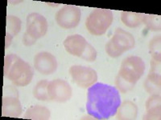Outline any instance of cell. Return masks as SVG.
<instances>
[{
	"label": "cell",
	"instance_id": "cell-1",
	"mask_svg": "<svg viewBox=\"0 0 161 120\" xmlns=\"http://www.w3.org/2000/svg\"><path fill=\"white\" fill-rule=\"evenodd\" d=\"M121 105L119 92L116 88L97 82L88 89L86 111L97 119H107L117 113Z\"/></svg>",
	"mask_w": 161,
	"mask_h": 120
},
{
	"label": "cell",
	"instance_id": "cell-2",
	"mask_svg": "<svg viewBox=\"0 0 161 120\" xmlns=\"http://www.w3.org/2000/svg\"><path fill=\"white\" fill-rule=\"evenodd\" d=\"M145 68V62L139 57L130 56L125 58L121 64L115 80L119 91L123 93L130 91L143 75Z\"/></svg>",
	"mask_w": 161,
	"mask_h": 120
},
{
	"label": "cell",
	"instance_id": "cell-3",
	"mask_svg": "<svg viewBox=\"0 0 161 120\" xmlns=\"http://www.w3.org/2000/svg\"><path fill=\"white\" fill-rule=\"evenodd\" d=\"M4 75L13 84L25 87L31 82L33 70L31 66L14 54L6 55L4 60Z\"/></svg>",
	"mask_w": 161,
	"mask_h": 120
},
{
	"label": "cell",
	"instance_id": "cell-4",
	"mask_svg": "<svg viewBox=\"0 0 161 120\" xmlns=\"http://www.w3.org/2000/svg\"><path fill=\"white\" fill-rule=\"evenodd\" d=\"M113 13L109 9H96L86 18V26L93 35H103L113 22Z\"/></svg>",
	"mask_w": 161,
	"mask_h": 120
},
{
	"label": "cell",
	"instance_id": "cell-5",
	"mask_svg": "<svg viewBox=\"0 0 161 120\" xmlns=\"http://www.w3.org/2000/svg\"><path fill=\"white\" fill-rule=\"evenodd\" d=\"M136 41L130 33L118 28L111 39L106 45V51L109 56L116 58L135 47Z\"/></svg>",
	"mask_w": 161,
	"mask_h": 120
},
{
	"label": "cell",
	"instance_id": "cell-6",
	"mask_svg": "<svg viewBox=\"0 0 161 120\" xmlns=\"http://www.w3.org/2000/svg\"><path fill=\"white\" fill-rule=\"evenodd\" d=\"M81 16L80 9L73 5H65L56 14V21L60 28L72 29L79 24Z\"/></svg>",
	"mask_w": 161,
	"mask_h": 120
},
{
	"label": "cell",
	"instance_id": "cell-7",
	"mask_svg": "<svg viewBox=\"0 0 161 120\" xmlns=\"http://www.w3.org/2000/svg\"><path fill=\"white\" fill-rule=\"evenodd\" d=\"M73 82L80 88H87L97 82V72L92 68L84 66H73L69 69Z\"/></svg>",
	"mask_w": 161,
	"mask_h": 120
},
{
	"label": "cell",
	"instance_id": "cell-8",
	"mask_svg": "<svg viewBox=\"0 0 161 120\" xmlns=\"http://www.w3.org/2000/svg\"><path fill=\"white\" fill-rule=\"evenodd\" d=\"M160 57H152L151 70L144 82V88L150 95L160 93Z\"/></svg>",
	"mask_w": 161,
	"mask_h": 120
},
{
	"label": "cell",
	"instance_id": "cell-9",
	"mask_svg": "<svg viewBox=\"0 0 161 120\" xmlns=\"http://www.w3.org/2000/svg\"><path fill=\"white\" fill-rule=\"evenodd\" d=\"M48 30V22L43 15L38 13H31L27 17L26 34L34 39L44 36Z\"/></svg>",
	"mask_w": 161,
	"mask_h": 120
},
{
	"label": "cell",
	"instance_id": "cell-10",
	"mask_svg": "<svg viewBox=\"0 0 161 120\" xmlns=\"http://www.w3.org/2000/svg\"><path fill=\"white\" fill-rule=\"evenodd\" d=\"M48 93L50 100L64 102L71 98L72 88L66 81L58 78L48 82Z\"/></svg>",
	"mask_w": 161,
	"mask_h": 120
},
{
	"label": "cell",
	"instance_id": "cell-11",
	"mask_svg": "<svg viewBox=\"0 0 161 120\" xmlns=\"http://www.w3.org/2000/svg\"><path fill=\"white\" fill-rule=\"evenodd\" d=\"M34 67L43 75H51L57 68V58L48 52L38 53L34 58Z\"/></svg>",
	"mask_w": 161,
	"mask_h": 120
},
{
	"label": "cell",
	"instance_id": "cell-12",
	"mask_svg": "<svg viewBox=\"0 0 161 120\" xmlns=\"http://www.w3.org/2000/svg\"><path fill=\"white\" fill-rule=\"evenodd\" d=\"M64 46L66 51L70 55L82 58L83 55L88 49L90 43L81 35H73L65 38Z\"/></svg>",
	"mask_w": 161,
	"mask_h": 120
},
{
	"label": "cell",
	"instance_id": "cell-13",
	"mask_svg": "<svg viewBox=\"0 0 161 120\" xmlns=\"http://www.w3.org/2000/svg\"><path fill=\"white\" fill-rule=\"evenodd\" d=\"M3 115L10 118H17L22 114V106L15 97L3 98Z\"/></svg>",
	"mask_w": 161,
	"mask_h": 120
},
{
	"label": "cell",
	"instance_id": "cell-14",
	"mask_svg": "<svg viewBox=\"0 0 161 120\" xmlns=\"http://www.w3.org/2000/svg\"><path fill=\"white\" fill-rule=\"evenodd\" d=\"M146 111L143 119H160V95H153L147 99Z\"/></svg>",
	"mask_w": 161,
	"mask_h": 120
},
{
	"label": "cell",
	"instance_id": "cell-15",
	"mask_svg": "<svg viewBox=\"0 0 161 120\" xmlns=\"http://www.w3.org/2000/svg\"><path fill=\"white\" fill-rule=\"evenodd\" d=\"M21 29V20L14 15L7 16V27H6V48L11 45L13 37L18 35Z\"/></svg>",
	"mask_w": 161,
	"mask_h": 120
},
{
	"label": "cell",
	"instance_id": "cell-16",
	"mask_svg": "<svg viewBox=\"0 0 161 120\" xmlns=\"http://www.w3.org/2000/svg\"><path fill=\"white\" fill-rule=\"evenodd\" d=\"M118 119H134L137 115V107L135 103L126 101L119 107Z\"/></svg>",
	"mask_w": 161,
	"mask_h": 120
},
{
	"label": "cell",
	"instance_id": "cell-17",
	"mask_svg": "<svg viewBox=\"0 0 161 120\" xmlns=\"http://www.w3.org/2000/svg\"><path fill=\"white\" fill-rule=\"evenodd\" d=\"M24 117L30 119H49L50 111L42 106H33L26 111Z\"/></svg>",
	"mask_w": 161,
	"mask_h": 120
},
{
	"label": "cell",
	"instance_id": "cell-18",
	"mask_svg": "<svg viewBox=\"0 0 161 120\" xmlns=\"http://www.w3.org/2000/svg\"><path fill=\"white\" fill-rule=\"evenodd\" d=\"M143 14L130 11H123L122 12V22L128 28H137L142 23V18Z\"/></svg>",
	"mask_w": 161,
	"mask_h": 120
},
{
	"label": "cell",
	"instance_id": "cell-19",
	"mask_svg": "<svg viewBox=\"0 0 161 120\" xmlns=\"http://www.w3.org/2000/svg\"><path fill=\"white\" fill-rule=\"evenodd\" d=\"M48 82L47 80L40 81L33 89V95L36 99L40 101H48L49 99L48 93Z\"/></svg>",
	"mask_w": 161,
	"mask_h": 120
},
{
	"label": "cell",
	"instance_id": "cell-20",
	"mask_svg": "<svg viewBox=\"0 0 161 120\" xmlns=\"http://www.w3.org/2000/svg\"><path fill=\"white\" fill-rule=\"evenodd\" d=\"M142 22L152 31H160V15H143Z\"/></svg>",
	"mask_w": 161,
	"mask_h": 120
},
{
	"label": "cell",
	"instance_id": "cell-21",
	"mask_svg": "<svg viewBox=\"0 0 161 120\" xmlns=\"http://www.w3.org/2000/svg\"><path fill=\"white\" fill-rule=\"evenodd\" d=\"M149 49L152 57H160V35L154 37L151 40Z\"/></svg>",
	"mask_w": 161,
	"mask_h": 120
},
{
	"label": "cell",
	"instance_id": "cell-22",
	"mask_svg": "<svg viewBox=\"0 0 161 120\" xmlns=\"http://www.w3.org/2000/svg\"><path fill=\"white\" fill-rule=\"evenodd\" d=\"M36 42V40L34 39V38H31V36H29L28 35H27V34H24V38H23V42H24V44L25 46H31L33 45V44L35 43V42Z\"/></svg>",
	"mask_w": 161,
	"mask_h": 120
}]
</instances>
